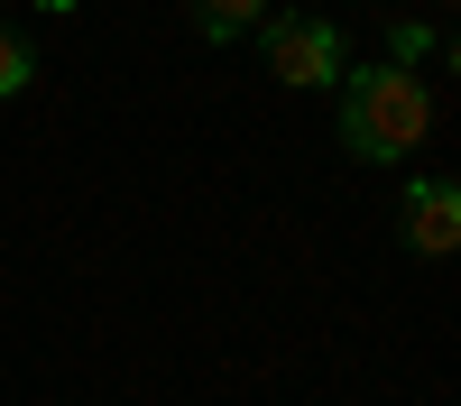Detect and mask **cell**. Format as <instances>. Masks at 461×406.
<instances>
[{
    "label": "cell",
    "mask_w": 461,
    "mask_h": 406,
    "mask_svg": "<svg viewBox=\"0 0 461 406\" xmlns=\"http://www.w3.org/2000/svg\"><path fill=\"white\" fill-rule=\"evenodd\" d=\"M28 84H37V47H28L19 28H0V102H19Z\"/></svg>",
    "instance_id": "5"
},
{
    "label": "cell",
    "mask_w": 461,
    "mask_h": 406,
    "mask_svg": "<svg viewBox=\"0 0 461 406\" xmlns=\"http://www.w3.org/2000/svg\"><path fill=\"white\" fill-rule=\"evenodd\" d=\"M434 130V93L406 65H341V148L351 158L397 167L406 148H425Z\"/></svg>",
    "instance_id": "1"
},
{
    "label": "cell",
    "mask_w": 461,
    "mask_h": 406,
    "mask_svg": "<svg viewBox=\"0 0 461 406\" xmlns=\"http://www.w3.org/2000/svg\"><path fill=\"white\" fill-rule=\"evenodd\" d=\"M258 56H267V74L295 84V93H332L341 65H351L332 19H267V28H258Z\"/></svg>",
    "instance_id": "2"
},
{
    "label": "cell",
    "mask_w": 461,
    "mask_h": 406,
    "mask_svg": "<svg viewBox=\"0 0 461 406\" xmlns=\"http://www.w3.org/2000/svg\"><path fill=\"white\" fill-rule=\"evenodd\" d=\"M406 249L415 258H452L461 249V185L452 176H415L406 185Z\"/></svg>",
    "instance_id": "3"
},
{
    "label": "cell",
    "mask_w": 461,
    "mask_h": 406,
    "mask_svg": "<svg viewBox=\"0 0 461 406\" xmlns=\"http://www.w3.org/2000/svg\"><path fill=\"white\" fill-rule=\"evenodd\" d=\"M37 10H74V0H37Z\"/></svg>",
    "instance_id": "7"
},
{
    "label": "cell",
    "mask_w": 461,
    "mask_h": 406,
    "mask_svg": "<svg viewBox=\"0 0 461 406\" xmlns=\"http://www.w3.org/2000/svg\"><path fill=\"white\" fill-rule=\"evenodd\" d=\"M185 19H194V37H212V47H230V37L267 28V0H185Z\"/></svg>",
    "instance_id": "4"
},
{
    "label": "cell",
    "mask_w": 461,
    "mask_h": 406,
    "mask_svg": "<svg viewBox=\"0 0 461 406\" xmlns=\"http://www.w3.org/2000/svg\"><path fill=\"white\" fill-rule=\"evenodd\" d=\"M425 47H434L425 28H388V65H415V56H425Z\"/></svg>",
    "instance_id": "6"
}]
</instances>
